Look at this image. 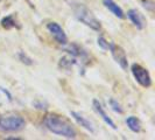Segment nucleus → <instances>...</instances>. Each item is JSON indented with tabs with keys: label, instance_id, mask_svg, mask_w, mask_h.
Masks as SVG:
<instances>
[{
	"label": "nucleus",
	"instance_id": "obj_1",
	"mask_svg": "<svg viewBox=\"0 0 155 140\" xmlns=\"http://www.w3.org/2000/svg\"><path fill=\"white\" fill-rule=\"evenodd\" d=\"M43 124L51 133L57 134L60 137H64L67 139H75L77 135L76 130L72 127V125L69 122L56 115L46 116L43 119Z\"/></svg>",
	"mask_w": 155,
	"mask_h": 140
},
{
	"label": "nucleus",
	"instance_id": "obj_2",
	"mask_svg": "<svg viewBox=\"0 0 155 140\" xmlns=\"http://www.w3.org/2000/svg\"><path fill=\"white\" fill-rule=\"evenodd\" d=\"M74 13L75 16L77 18L78 21H81L82 23H84L85 26L90 27L93 31H101V25L99 22V20L94 16L92 12L86 7L83 4H77L74 7Z\"/></svg>",
	"mask_w": 155,
	"mask_h": 140
},
{
	"label": "nucleus",
	"instance_id": "obj_3",
	"mask_svg": "<svg viewBox=\"0 0 155 140\" xmlns=\"http://www.w3.org/2000/svg\"><path fill=\"white\" fill-rule=\"evenodd\" d=\"M26 122L21 116L8 113L0 116V130L2 132H19L25 128Z\"/></svg>",
	"mask_w": 155,
	"mask_h": 140
},
{
	"label": "nucleus",
	"instance_id": "obj_4",
	"mask_svg": "<svg viewBox=\"0 0 155 140\" xmlns=\"http://www.w3.org/2000/svg\"><path fill=\"white\" fill-rule=\"evenodd\" d=\"M131 71H132L133 76L135 78V81L139 83L141 86L143 88H149L152 85V78L148 72V70L143 67H141L140 64L134 63L131 67Z\"/></svg>",
	"mask_w": 155,
	"mask_h": 140
},
{
	"label": "nucleus",
	"instance_id": "obj_5",
	"mask_svg": "<svg viewBox=\"0 0 155 140\" xmlns=\"http://www.w3.org/2000/svg\"><path fill=\"white\" fill-rule=\"evenodd\" d=\"M109 49L112 56H113V58H114V61L121 67V69L127 70L128 62H127V56H126V53H125L124 49L120 46L116 45V43H110Z\"/></svg>",
	"mask_w": 155,
	"mask_h": 140
},
{
	"label": "nucleus",
	"instance_id": "obj_6",
	"mask_svg": "<svg viewBox=\"0 0 155 140\" xmlns=\"http://www.w3.org/2000/svg\"><path fill=\"white\" fill-rule=\"evenodd\" d=\"M47 29L49 31V33L54 36V39L57 41V43L60 45H67L68 43V38L65 35V33L63 31V28L56 22H49L47 23Z\"/></svg>",
	"mask_w": 155,
	"mask_h": 140
},
{
	"label": "nucleus",
	"instance_id": "obj_7",
	"mask_svg": "<svg viewBox=\"0 0 155 140\" xmlns=\"http://www.w3.org/2000/svg\"><path fill=\"white\" fill-rule=\"evenodd\" d=\"M92 108H93V110L96 111V113L98 115V116L101 117V119L106 123V124L109 125L111 128H113V130H117V125H116V123L111 119L109 117V115L105 112V110L103 109V106H101V104L99 103V101H97V99H93L92 101Z\"/></svg>",
	"mask_w": 155,
	"mask_h": 140
},
{
	"label": "nucleus",
	"instance_id": "obj_8",
	"mask_svg": "<svg viewBox=\"0 0 155 140\" xmlns=\"http://www.w3.org/2000/svg\"><path fill=\"white\" fill-rule=\"evenodd\" d=\"M127 18L132 21V23L138 28V29H143V27H145V19H143V16L142 14L140 13L138 9H135V8H131V9H128V12H127Z\"/></svg>",
	"mask_w": 155,
	"mask_h": 140
},
{
	"label": "nucleus",
	"instance_id": "obj_9",
	"mask_svg": "<svg viewBox=\"0 0 155 140\" xmlns=\"http://www.w3.org/2000/svg\"><path fill=\"white\" fill-rule=\"evenodd\" d=\"M70 115H71V117L77 122L78 125H81L83 128H85V130H87L89 132H91V133L94 132V128H93V125L91 124V122H90V120H87L84 116H82L79 112L71 111V112H70Z\"/></svg>",
	"mask_w": 155,
	"mask_h": 140
},
{
	"label": "nucleus",
	"instance_id": "obj_10",
	"mask_svg": "<svg viewBox=\"0 0 155 140\" xmlns=\"http://www.w3.org/2000/svg\"><path fill=\"white\" fill-rule=\"evenodd\" d=\"M103 4H104V6L107 8L110 12H112V14H114L117 18H119V19H124L125 18V14H124V12H123V9L119 7L113 0H103Z\"/></svg>",
	"mask_w": 155,
	"mask_h": 140
},
{
	"label": "nucleus",
	"instance_id": "obj_11",
	"mask_svg": "<svg viewBox=\"0 0 155 140\" xmlns=\"http://www.w3.org/2000/svg\"><path fill=\"white\" fill-rule=\"evenodd\" d=\"M126 124L128 126V128L134 133H139L141 131V124H140L139 119L134 116H130L126 118Z\"/></svg>",
	"mask_w": 155,
	"mask_h": 140
},
{
	"label": "nucleus",
	"instance_id": "obj_12",
	"mask_svg": "<svg viewBox=\"0 0 155 140\" xmlns=\"http://www.w3.org/2000/svg\"><path fill=\"white\" fill-rule=\"evenodd\" d=\"M1 27L5 28V29H12V28H20V26L16 22L15 18L13 15H7L5 18H2L1 20Z\"/></svg>",
	"mask_w": 155,
	"mask_h": 140
},
{
	"label": "nucleus",
	"instance_id": "obj_13",
	"mask_svg": "<svg viewBox=\"0 0 155 140\" xmlns=\"http://www.w3.org/2000/svg\"><path fill=\"white\" fill-rule=\"evenodd\" d=\"M76 60H75V57L72 56H64L62 57L61 60H60V67L63 68V69H70L74 64H76Z\"/></svg>",
	"mask_w": 155,
	"mask_h": 140
},
{
	"label": "nucleus",
	"instance_id": "obj_14",
	"mask_svg": "<svg viewBox=\"0 0 155 140\" xmlns=\"http://www.w3.org/2000/svg\"><path fill=\"white\" fill-rule=\"evenodd\" d=\"M18 57H19V60L23 63V64H26V65H31L34 61L31 60V57L28 56L27 54H25L23 52H19V54H18Z\"/></svg>",
	"mask_w": 155,
	"mask_h": 140
},
{
	"label": "nucleus",
	"instance_id": "obj_15",
	"mask_svg": "<svg viewBox=\"0 0 155 140\" xmlns=\"http://www.w3.org/2000/svg\"><path fill=\"white\" fill-rule=\"evenodd\" d=\"M110 106L112 108V110H113L114 112L119 113V115H121V113L124 112V110H123V108H121V105H120L117 101H114L113 98L110 99Z\"/></svg>",
	"mask_w": 155,
	"mask_h": 140
},
{
	"label": "nucleus",
	"instance_id": "obj_16",
	"mask_svg": "<svg viewBox=\"0 0 155 140\" xmlns=\"http://www.w3.org/2000/svg\"><path fill=\"white\" fill-rule=\"evenodd\" d=\"M97 43H98V46L101 47L103 50H107L110 47V43L106 41V40L104 39L103 36H99L98 39H97Z\"/></svg>",
	"mask_w": 155,
	"mask_h": 140
},
{
	"label": "nucleus",
	"instance_id": "obj_17",
	"mask_svg": "<svg viewBox=\"0 0 155 140\" xmlns=\"http://www.w3.org/2000/svg\"><path fill=\"white\" fill-rule=\"evenodd\" d=\"M34 106L39 110H46L47 109V104L43 102H35L34 103Z\"/></svg>",
	"mask_w": 155,
	"mask_h": 140
},
{
	"label": "nucleus",
	"instance_id": "obj_18",
	"mask_svg": "<svg viewBox=\"0 0 155 140\" xmlns=\"http://www.w3.org/2000/svg\"><path fill=\"white\" fill-rule=\"evenodd\" d=\"M0 90H1L2 92L5 93V95H7L8 101H9V102H12V95H11V93L8 92V91H7V90H6V89H4V88H0Z\"/></svg>",
	"mask_w": 155,
	"mask_h": 140
},
{
	"label": "nucleus",
	"instance_id": "obj_19",
	"mask_svg": "<svg viewBox=\"0 0 155 140\" xmlns=\"http://www.w3.org/2000/svg\"><path fill=\"white\" fill-rule=\"evenodd\" d=\"M0 1H1V0H0Z\"/></svg>",
	"mask_w": 155,
	"mask_h": 140
}]
</instances>
